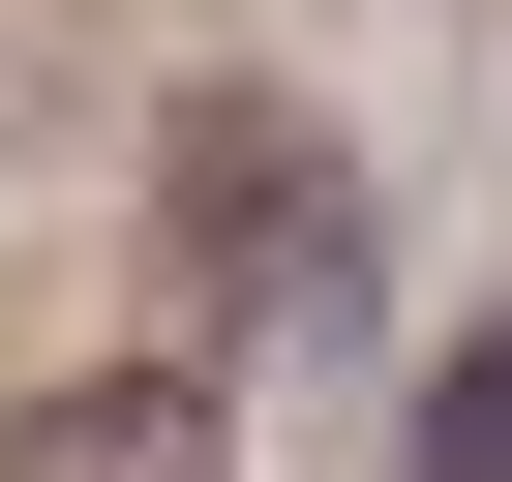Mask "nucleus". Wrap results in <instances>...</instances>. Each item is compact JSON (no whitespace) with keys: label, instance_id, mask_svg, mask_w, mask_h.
I'll use <instances>...</instances> for the list:
<instances>
[{"label":"nucleus","instance_id":"obj_2","mask_svg":"<svg viewBox=\"0 0 512 482\" xmlns=\"http://www.w3.org/2000/svg\"><path fill=\"white\" fill-rule=\"evenodd\" d=\"M422 482H512V332H482V362L422 392Z\"/></svg>","mask_w":512,"mask_h":482},{"label":"nucleus","instance_id":"obj_1","mask_svg":"<svg viewBox=\"0 0 512 482\" xmlns=\"http://www.w3.org/2000/svg\"><path fill=\"white\" fill-rule=\"evenodd\" d=\"M0 482H241V452H211V392H181V362H91V392L0 422Z\"/></svg>","mask_w":512,"mask_h":482}]
</instances>
